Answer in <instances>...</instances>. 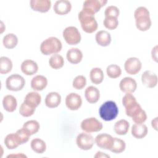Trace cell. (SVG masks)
Segmentation results:
<instances>
[{"label": "cell", "mask_w": 158, "mask_h": 158, "mask_svg": "<svg viewBox=\"0 0 158 158\" xmlns=\"http://www.w3.org/2000/svg\"><path fill=\"white\" fill-rule=\"evenodd\" d=\"M62 48V44L60 40L54 36H51L44 40L40 45L41 52L45 55L58 54Z\"/></svg>", "instance_id": "6da1fadb"}, {"label": "cell", "mask_w": 158, "mask_h": 158, "mask_svg": "<svg viewBox=\"0 0 158 158\" xmlns=\"http://www.w3.org/2000/svg\"><path fill=\"white\" fill-rule=\"evenodd\" d=\"M82 30L87 33H92L98 29V23L94 15L81 10L78 15Z\"/></svg>", "instance_id": "7a4b0ae2"}, {"label": "cell", "mask_w": 158, "mask_h": 158, "mask_svg": "<svg viewBox=\"0 0 158 158\" xmlns=\"http://www.w3.org/2000/svg\"><path fill=\"white\" fill-rule=\"evenodd\" d=\"M99 114L102 120L111 121L117 117L118 109L115 102L113 101H107L100 106Z\"/></svg>", "instance_id": "3957f363"}, {"label": "cell", "mask_w": 158, "mask_h": 158, "mask_svg": "<svg viewBox=\"0 0 158 158\" xmlns=\"http://www.w3.org/2000/svg\"><path fill=\"white\" fill-rule=\"evenodd\" d=\"M122 104L125 108L126 115L131 118L142 109L136 98L131 93L125 94L122 98Z\"/></svg>", "instance_id": "277c9868"}, {"label": "cell", "mask_w": 158, "mask_h": 158, "mask_svg": "<svg viewBox=\"0 0 158 158\" xmlns=\"http://www.w3.org/2000/svg\"><path fill=\"white\" fill-rule=\"evenodd\" d=\"M62 36L65 42L70 45H76L81 40L79 30L75 27L70 26L66 27L62 32Z\"/></svg>", "instance_id": "5b68a950"}, {"label": "cell", "mask_w": 158, "mask_h": 158, "mask_svg": "<svg viewBox=\"0 0 158 158\" xmlns=\"http://www.w3.org/2000/svg\"><path fill=\"white\" fill-rule=\"evenodd\" d=\"M25 85L24 78L19 74H12L6 80V88L12 91H18L23 89Z\"/></svg>", "instance_id": "8992f818"}, {"label": "cell", "mask_w": 158, "mask_h": 158, "mask_svg": "<svg viewBox=\"0 0 158 158\" xmlns=\"http://www.w3.org/2000/svg\"><path fill=\"white\" fill-rule=\"evenodd\" d=\"M81 128L85 132L90 133L98 132L102 129V123L95 117H89L84 119L81 123Z\"/></svg>", "instance_id": "52a82bcc"}, {"label": "cell", "mask_w": 158, "mask_h": 158, "mask_svg": "<svg viewBox=\"0 0 158 158\" xmlns=\"http://www.w3.org/2000/svg\"><path fill=\"white\" fill-rule=\"evenodd\" d=\"M94 140L93 136L88 133H80L76 138V143L77 146L81 150H90L94 145Z\"/></svg>", "instance_id": "ba28073f"}, {"label": "cell", "mask_w": 158, "mask_h": 158, "mask_svg": "<svg viewBox=\"0 0 158 158\" xmlns=\"http://www.w3.org/2000/svg\"><path fill=\"white\" fill-rule=\"evenodd\" d=\"M107 2L106 0H86L83 2L82 10L94 15Z\"/></svg>", "instance_id": "9c48e42d"}, {"label": "cell", "mask_w": 158, "mask_h": 158, "mask_svg": "<svg viewBox=\"0 0 158 158\" xmlns=\"http://www.w3.org/2000/svg\"><path fill=\"white\" fill-rule=\"evenodd\" d=\"M142 64L141 60L135 57H130L126 60L124 64V69L126 72L130 75H136L141 69Z\"/></svg>", "instance_id": "30bf717a"}, {"label": "cell", "mask_w": 158, "mask_h": 158, "mask_svg": "<svg viewBox=\"0 0 158 158\" xmlns=\"http://www.w3.org/2000/svg\"><path fill=\"white\" fill-rule=\"evenodd\" d=\"M65 105L71 110H78L82 105L81 96L75 93H69L65 98Z\"/></svg>", "instance_id": "8fae6325"}, {"label": "cell", "mask_w": 158, "mask_h": 158, "mask_svg": "<svg viewBox=\"0 0 158 158\" xmlns=\"http://www.w3.org/2000/svg\"><path fill=\"white\" fill-rule=\"evenodd\" d=\"M114 138L107 133H101L98 135L95 139L94 142L100 148L106 150H109L112 145Z\"/></svg>", "instance_id": "7c38bea8"}, {"label": "cell", "mask_w": 158, "mask_h": 158, "mask_svg": "<svg viewBox=\"0 0 158 158\" xmlns=\"http://www.w3.org/2000/svg\"><path fill=\"white\" fill-rule=\"evenodd\" d=\"M119 88L125 93H133L137 88V83L135 79L131 77H125L120 81Z\"/></svg>", "instance_id": "4fadbf2b"}, {"label": "cell", "mask_w": 158, "mask_h": 158, "mask_svg": "<svg viewBox=\"0 0 158 158\" xmlns=\"http://www.w3.org/2000/svg\"><path fill=\"white\" fill-rule=\"evenodd\" d=\"M30 6L34 11L46 13L51 7V2L49 0H31Z\"/></svg>", "instance_id": "5bb4252c"}, {"label": "cell", "mask_w": 158, "mask_h": 158, "mask_svg": "<svg viewBox=\"0 0 158 158\" xmlns=\"http://www.w3.org/2000/svg\"><path fill=\"white\" fill-rule=\"evenodd\" d=\"M53 9L57 15H66L69 13L72 9V4L67 0H59L54 3Z\"/></svg>", "instance_id": "9a60e30c"}, {"label": "cell", "mask_w": 158, "mask_h": 158, "mask_svg": "<svg viewBox=\"0 0 158 158\" xmlns=\"http://www.w3.org/2000/svg\"><path fill=\"white\" fill-rule=\"evenodd\" d=\"M141 81L147 88H153L157 86V76L155 73L146 70L141 75Z\"/></svg>", "instance_id": "2e32d148"}, {"label": "cell", "mask_w": 158, "mask_h": 158, "mask_svg": "<svg viewBox=\"0 0 158 158\" xmlns=\"http://www.w3.org/2000/svg\"><path fill=\"white\" fill-rule=\"evenodd\" d=\"M21 70L23 73L26 75H33L37 73L38 70V65L36 62L31 59H27L22 62L20 66Z\"/></svg>", "instance_id": "e0dca14e"}, {"label": "cell", "mask_w": 158, "mask_h": 158, "mask_svg": "<svg viewBox=\"0 0 158 158\" xmlns=\"http://www.w3.org/2000/svg\"><path fill=\"white\" fill-rule=\"evenodd\" d=\"M66 57L70 63L72 64H77L81 61L83 59V53L78 48H72L67 51Z\"/></svg>", "instance_id": "ac0fdd59"}, {"label": "cell", "mask_w": 158, "mask_h": 158, "mask_svg": "<svg viewBox=\"0 0 158 158\" xmlns=\"http://www.w3.org/2000/svg\"><path fill=\"white\" fill-rule=\"evenodd\" d=\"M48 85L47 78L41 75L35 76L31 81V88L36 91H43Z\"/></svg>", "instance_id": "d6986e66"}, {"label": "cell", "mask_w": 158, "mask_h": 158, "mask_svg": "<svg viewBox=\"0 0 158 158\" xmlns=\"http://www.w3.org/2000/svg\"><path fill=\"white\" fill-rule=\"evenodd\" d=\"M85 97L89 103H96L100 98L99 90L95 86H89L85 91Z\"/></svg>", "instance_id": "ffe728a7"}, {"label": "cell", "mask_w": 158, "mask_h": 158, "mask_svg": "<svg viewBox=\"0 0 158 158\" xmlns=\"http://www.w3.org/2000/svg\"><path fill=\"white\" fill-rule=\"evenodd\" d=\"M41 95L36 91H31L27 94L24 98L23 102L30 106L31 107L36 109L41 103Z\"/></svg>", "instance_id": "44dd1931"}, {"label": "cell", "mask_w": 158, "mask_h": 158, "mask_svg": "<svg viewBox=\"0 0 158 158\" xmlns=\"http://www.w3.org/2000/svg\"><path fill=\"white\" fill-rule=\"evenodd\" d=\"M45 105L49 108H55L59 106L61 102V96L57 92H50L45 98Z\"/></svg>", "instance_id": "7402d4cb"}, {"label": "cell", "mask_w": 158, "mask_h": 158, "mask_svg": "<svg viewBox=\"0 0 158 158\" xmlns=\"http://www.w3.org/2000/svg\"><path fill=\"white\" fill-rule=\"evenodd\" d=\"M152 22L150 18V15H143L135 19V25L137 29L141 31H146L148 30Z\"/></svg>", "instance_id": "603a6c76"}, {"label": "cell", "mask_w": 158, "mask_h": 158, "mask_svg": "<svg viewBox=\"0 0 158 158\" xmlns=\"http://www.w3.org/2000/svg\"><path fill=\"white\" fill-rule=\"evenodd\" d=\"M148 132V127L143 123H135L131 128V133L133 137L136 139L144 138Z\"/></svg>", "instance_id": "cb8c5ba5"}, {"label": "cell", "mask_w": 158, "mask_h": 158, "mask_svg": "<svg viewBox=\"0 0 158 158\" xmlns=\"http://www.w3.org/2000/svg\"><path fill=\"white\" fill-rule=\"evenodd\" d=\"M96 41L101 46H108L111 42L110 34L106 30H100L97 32L95 36Z\"/></svg>", "instance_id": "d4e9b609"}, {"label": "cell", "mask_w": 158, "mask_h": 158, "mask_svg": "<svg viewBox=\"0 0 158 158\" xmlns=\"http://www.w3.org/2000/svg\"><path fill=\"white\" fill-rule=\"evenodd\" d=\"M2 106L5 110L8 112H13L17 106L16 98L10 94L5 96L2 99Z\"/></svg>", "instance_id": "484cf974"}, {"label": "cell", "mask_w": 158, "mask_h": 158, "mask_svg": "<svg viewBox=\"0 0 158 158\" xmlns=\"http://www.w3.org/2000/svg\"><path fill=\"white\" fill-rule=\"evenodd\" d=\"M104 73L101 68L95 67L91 70L89 78L93 84L99 85L104 80Z\"/></svg>", "instance_id": "4316f807"}, {"label": "cell", "mask_w": 158, "mask_h": 158, "mask_svg": "<svg viewBox=\"0 0 158 158\" xmlns=\"http://www.w3.org/2000/svg\"><path fill=\"white\" fill-rule=\"evenodd\" d=\"M129 127V122L125 119H121L115 123L114 130L116 134L118 135H125L128 133Z\"/></svg>", "instance_id": "83f0119b"}, {"label": "cell", "mask_w": 158, "mask_h": 158, "mask_svg": "<svg viewBox=\"0 0 158 158\" xmlns=\"http://www.w3.org/2000/svg\"><path fill=\"white\" fill-rule=\"evenodd\" d=\"M30 146L31 149L37 154H43L46 149V143L38 138H34L31 141Z\"/></svg>", "instance_id": "f1b7e54d"}, {"label": "cell", "mask_w": 158, "mask_h": 158, "mask_svg": "<svg viewBox=\"0 0 158 158\" xmlns=\"http://www.w3.org/2000/svg\"><path fill=\"white\" fill-rule=\"evenodd\" d=\"M2 44L7 49H13L16 47L18 44V38L14 33H8L4 36Z\"/></svg>", "instance_id": "f546056e"}, {"label": "cell", "mask_w": 158, "mask_h": 158, "mask_svg": "<svg viewBox=\"0 0 158 158\" xmlns=\"http://www.w3.org/2000/svg\"><path fill=\"white\" fill-rule=\"evenodd\" d=\"M22 128L29 134L30 136H31L36 133L39 131L40 125L38 121L31 120L25 122Z\"/></svg>", "instance_id": "4dcf8cb0"}, {"label": "cell", "mask_w": 158, "mask_h": 158, "mask_svg": "<svg viewBox=\"0 0 158 158\" xmlns=\"http://www.w3.org/2000/svg\"><path fill=\"white\" fill-rule=\"evenodd\" d=\"M49 64L52 69L57 70L64 66V59L63 57L59 54H52L49 59Z\"/></svg>", "instance_id": "1f68e13d"}, {"label": "cell", "mask_w": 158, "mask_h": 158, "mask_svg": "<svg viewBox=\"0 0 158 158\" xmlns=\"http://www.w3.org/2000/svg\"><path fill=\"white\" fill-rule=\"evenodd\" d=\"M126 148L125 142L120 138H114L112 145L109 149L112 152L115 154H120L123 152Z\"/></svg>", "instance_id": "d6a6232c"}, {"label": "cell", "mask_w": 158, "mask_h": 158, "mask_svg": "<svg viewBox=\"0 0 158 158\" xmlns=\"http://www.w3.org/2000/svg\"><path fill=\"white\" fill-rule=\"evenodd\" d=\"M13 67L12 60L7 57L2 56L0 58V73L6 74L10 72Z\"/></svg>", "instance_id": "836d02e7"}, {"label": "cell", "mask_w": 158, "mask_h": 158, "mask_svg": "<svg viewBox=\"0 0 158 158\" xmlns=\"http://www.w3.org/2000/svg\"><path fill=\"white\" fill-rule=\"evenodd\" d=\"M4 141L6 148L9 149H15L20 145L15 133H14L8 134L5 137Z\"/></svg>", "instance_id": "e575fe53"}, {"label": "cell", "mask_w": 158, "mask_h": 158, "mask_svg": "<svg viewBox=\"0 0 158 158\" xmlns=\"http://www.w3.org/2000/svg\"><path fill=\"white\" fill-rule=\"evenodd\" d=\"M107 76L110 78H117L122 74V70L120 66L116 64H110L106 68Z\"/></svg>", "instance_id": "d590c367"}, {"label": "cell", "mask_w": 158, "mask_h": 158, "mask_svg": "<svg viewBox=\"0 0 158 158\" xmlns=\"http://www.w3.org/2000/svg\"><path fill=\"white\" fill-rule=\"evenodd\" d=\"M35 111V109L31 107L24 102H23L19 108V113L20 114L24 117H28L33 115Z\"/></svg>", "instance_id": "8d00e7d4"}, {"label": "cell", "mask_w": 158, "mask_h": 158, "mask_svg": "<svg viewBox=\"0 0 158 158\" xmlns=\"http://www.w3.org/2000/svg\"><path fill=\"white\" fill-rule=\"evenodd\" d=\"M15 133L20 145L23 144L28 141L30 136L23 128L18 130Z\"/></svg>", "instance_id": "74e56055"}, {"label": "cell", "mask_w": 158, "mask_h": 158, "mask_svg": "<svg viewBox=\"0 0 158 158\" xmlns=\"http://www.w3.org/2000/svg\"><path fill=\"white\" fill-rule=\"evenodd\" d=\"M104 26L110 30H115L118 25V20L117 18L105 17L103 20Z\"/></svg>", "instance_id": "f35d334b"}, {"label": "cell", "mask_w": 158, "mask_h": 158, "mask_svg": "<svg viewBox=\"0 0 158 158\" xmlns=\"http://www.w3.org/2000/svg\"><path fill=\"white\" fill-rule=\"evenodd\" d=\"M86 85V77L83 75H78L73 80L72 86L76 89H81Z\"/></svg>", "instance_id": "ab89813d"}, {"label": "cell", "mask_w": 158, "mask_h": 158, "mask_svg": "<svg viewBox=\"0 0 158 158\" xmlns=\"http://www.w3.org/2000/svg\"><path fill=\"white\" fill-rule=\"evenodd\" d=\"M119 9L115 6H109L107 7L104 11L105 17L117 18L119 16Z\"/></svg>", "instance_id": "60d3db41"}, {"label": "cell", "mask_w": 158, "mask_h": 158, "mask_svg": "<svg viewBox=\"0 0 158 158\" xmlns=\"http://www.w3.org/2000/svg\"><path fill=\"white\" fill-rule=\"evenodd\" d=\"M147 119V115L143 109H141L137 114L132 117V120L135 123H143Z\"/></svg>", "instance_id": "b9f144b4"}, {"label": "cell", "mask_w": 158, "mask_h": 158, "mask_svg": "<svg viewBox=\"0 0 158 158\" xmlns=\"http://www.w3.org/2000/svg\"><path fill=\"white\" fill-rule=\"evenodd\" d=\"M150 15L149 11L148 10V9L143 6H141V7H138V8L136 9V10H135L134 12V17L135 19L140 17V16H143V15Z\"/></svg>", "instance_id": "7bdbcfd3"}, {"label": "cell", "mask_w": 158, "mask_h": 158, "mask_svg": "<svg viewBox=\"0 0 158 158\" xmlns=\"http://www.w3.org/2000/svg\"><path fill=\"white\" fill-rule=\"evenodd\" d=\"M151 56L152 59L157 62V46H155L151 51Z\"/></svg>", "instance_id": "ee69618b"}, {"label": "cell", "mask_w": 158, "mask_h": 158, "mask_svg": "<svg viewBox=\"0 0 158 158\" xmlns=\"http://www.w3.org/2000/svg\"><path fill=\"white\" fill-rule=\"evenodd\" d=\"M7 158L9 157H19V158H22V157H27V156L25 155L23 153H17V154H12L7 156Z\"/></svg>", "instance_id": "f6af8a7d"}, {"label": "cell", "mask_w": 158, "mask_h": 158, "mask_svg": "<svg viewBox=\"0 0 158 158\" xmlns=\"http://www.w3.org/2000/svg\"><path fill=\"white\" fill-rule=\"evenodd\" d=\"M94 157H110V156L106 154H104L101 151H98L96 152V155L94 156Z\"/></svg>", "instance_id": "bcb514c9"}, {"label": "cell", "mask_w": 158, "mask_h": 158, "mask_svg": "<svg viewBox=\"0 0 158 158\" xmlns=\"http://www.w3.org/2000/svg\"><path fill=\"white\" fill-rule=\"evenodd\" d=\"M157 118H158V117H156L151 121V126L156 130H157Z\"/></svg>", "instance_id": "7dc6e473"}]
</instances>
